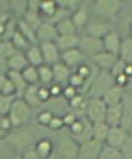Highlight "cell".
Segmentation results:
<instances>
[{"label": "cell", "instance_id": "obj_7", "mask_svg": "<svg viewBox=\"0 0 132 159\" xmlns=\"http://www.w3.org/2000/svg\"><path fill=\"white\" fill-rule=\"evenodd\" d=\"M79 146L77 141L71 136H62L59 139L57 153L62 159H76L78 157Z\"/></svg>", "mask_w": 132, "mask_h": 159}, {"label": "cell", "instance_id": "obj_16", "mask_svg": "<svg viewBox=\"0 0 132 159\" xmlns=\"http://www.w3.org/2000/svg\"><path fill=\"white\" fill-rule=\"evenodd\" d=\"M103 46H104V51L111 52L116 56L119 55L121 44H122V39L120 34L116 30H112L110 33H108L103 39H102Z\"/></svg>", "mask_w": 132, "mask_h": 159}, {"label": "cell", "instance_id": "obj_28", "mask_svg": "<svg viewBox=\"0 0 132 159\" xmlns=\"http://www.w3.org/2000/svg\"><path fill=\"white\" fill-rule=\"evenodd\" d=\"M39 78V84L44 86H50L52 83H54L53 72L52 66L43 64L38 67Z\"/></svg>", "mask_w": 132, "mask_h": 159}, {"label": "cell", "instance_id": "obj_29", "mask_svg": "<svg viewBox=\"0 0 132 159\" xmlns=\"http://www.w3.org/2000/svg\"><path fill=\"white\" fill-rule=\"evenodd\" d=\"M118 57L126 64H132V36L122 40Z\"/></svg>", "mask_w": 132, "mask_h": 159}, {"label": "cell", "instance_id": "obj_50", "mask_svg": "<svg viewBox=\"0 0 132 159\" xmlns=\"http://www.w3.org/2000/svg\"><path fill=\"white\" fill-rule=\"evenodd\" d=\"M79 116L74 112V111H71V112H68L67 114H65L62 118H63V121H64V124L65 125H68L70 126L71 125H72L75 120L78 118Z\"/></svg>", "mask_w": 132, "mask_h": 159}, {"label": "cell", "instance_id": "obj_31", "mask_svg": "<svg viewBox=\"0 0 132 159\" xmlns=\"http://www.w3.org/2000/svg\"><path fill=\"white\" fill-rule=\"evenodd\" d=\"M57 8H58V3L55 1H41L39 3V12L41 15L43 21H46L53 15Z\"/></svg>", "mask_w": 132, "mask_h": 159}, {"label": "cell", "instance_id": "obj_27", "mask_svg": "<svg viewBox=\"0 0 132 159\" xmlns=\"http://www.w3.org/2000/svg\"><path fill=\"white\" fill-rule=\"evenodd\" d=\"M56 27V31L58 36H66V35H74L79 34L77 27L75 26L74 23L72 22L71 17L65 18L62 21L58 22L54 25Z\"/></svg>", "mask_w": 132, "mask_h": 159}, {"label": "cell", "instance_id": "obj_39", "mask_svg": "<svg viewBox=\"0 0 132 159\" xmlns=\"http://www.w3.org/2000/svg\"><path fill=\"white\" fill-rule=\"evenodd\" d=\"M16 52H18V51L14 47L11 39H5L0 42V54L5 57L7 60L12 55H14Z\"/></svg>", "mask_w": 132, "mask_h": 159}, {"label": "cell", "instance_id": "obj_8", "mask_svg": "<svg viewBox=\"0 0 132 159\" xmlns=\"http://www.w3.org/2000/svg\"><path fill=\"white\" fill-rule=\"evenodd\" d=\"M103 148V142L97 140L96 139H90L82 142L79 146L78 158L79 159H98L101 150Z\"/></svg>", "mask_w": 132, "mask_h": 159}, {"label": "cell", "instance_id": "obj_45", "mask_svg": "<svg viewBox=\"0 0 132 159\" xmlns=\"http://www.w3.org/2000/svg\"><path fill=\"white\" fill-rule=\"evenodd\" d=\"M38 95H39V100L44 104L47 101H49L52 98L51 93H50V89L49 86H44V85H39L38 88Z\"/></svg>", "mask_w": 132, "mask_h": 159}, {"label": "cell", "instance_id": "obj_46", "mask_svg": "<svg viewBox=\"0 0 132 159\" xmlns=\"http://www.w3.org/2000/svg\"><path fill=\"white\" fill-rule=\"evenodd\" d=\"M79 92H78V89H76L75 87L70 85V84H67L64 88H63V94L62 96L65 97L66 99H68L69 101L73 98L76 95H78Z\"/></svg>", "mask_w": 132, "mask_h": 159}, {"label": "cell", "instance_id": "obj_34", "mask_svg": "<svg viewBox=\"0 0 132 159\" xmlns=\"http://www.w3.org/2000/svg\"><path fill=\"white\" fill-rule=\"evenodd\" d=\"M11 40L13 43L14 47L17 49V51L21 52H25L32 45L18 30H16V32L13 34Z\"/></svg>", "mask_w": 132, "mask_h": 159}, {"label": "cell", "instance_id": "obj_30", "mask_svg": "<svg viewBox=\"0 0 132 159\" xmlns=\"http://www.w3.org/2000/svg\"><path fill=\"white\" fill-rule=\"evenodd\" d=\"M110 126L105 122H99L92 124V136L98 141L104 142L107 139L108 133L110 131Z\"/></svg>", "mask_w": 132, "mask_h": 159}, {"label": "cell", "instance_id": "obj_55", "mask_svg": "<svg viewBox=\"0 0 132 159\" xmlns=\"http://www.w3.org/2000/svg\"><path fill=\"white\" fill-rule=\"evenodd\" d=\"M130 92H131V91H130ZM131 93H132V92H131Z\"/></svg>", "mask_w": 132, "mask_h": 159}, {"label": "cell", "instance_id": "obj_12", "mask_svg": "<svg viewBox=\"0 0 132 159\" xmlns=\"http://www.w3.org/2000/svg\"><path fill=\"white\" fill-rule=\"evenodd\" d=\"M128 137L129 132L126 131L125 128H123L122 126H113L110 128V131L105 141L107 145L120 150L126 141Z\"/></svg>", "mask_w": 132, "mask_h": 159}, {"label": "cell", "instance_id": "obj_40", "mask_svg": "<svg viewBox=\"0 0 132 159\" xmlns=\"http://www.w3.org/2000/svg\"><path fill=\"white\" fill-rule=\"evenodd\" d=\"M17 97L15 96H6L0 94V115L6 116L8 115L13 101Z\"/></svg>", "mask_w": 132, "mask_h": 159}, {"label": "cell", "instance_id": "obj_14", "mask_svg": "<svg viewBox=\"0 0 132 159\" xmlns=\"http://www.w3.org/2000/svg\"><path fill=\"white\" fill-rule=\"evenodd\" d=\"M121 104L123 109V118L120 126L130 133L132 127V93L130 91H125Z\"/></svg>", "mask_w": 132, "mask_h": 159}, {"label": "cell", "instance_id": "obj_1", "mask_svg": "<svg viewBox=\"0 0 132 159\" xmlns=\"http://www.w3.org/2000/svg\"><path fill=\"white\" fill-rule=\"evenodd\" d=\"M114 79L108 71L98 70L85 83L87 98H102L104 94L114 85Z\"/></svg>", "mask_w": 132, "mask_h": 159}, {"label": "cell", "instance_id": "obj_37", "mask_svg": "<svg viewBox=\"0 0 132 159\" xmlns=\"http://www.w3.org/2000/svg\"><path fill=\"white\" fill-rule=\"evenodd\" d=\"M22 19H24L36 31L39 27V25L43 23V19L39 14V12L33 11H27Z\"/></svg>", "mask_w": 132, "mask_h": 159}, {"label": "cell", "instance_id": "obj_10", "mask_svg": "<svg viewBox=\"0 0 132 159\" xmlns=\"http://www.w3.org/2000/svg\"><path fill=\"white\" fill-rule=\"evenodd\" d=\"M86 58L87 57L82 52L79 48H75L61 52L60 61H62L66 66L72 70L73 68H77L82 64L85 63Z\"/></svg>", "mask_w": 132, "mask_h": 159}, {"label": "cell", "instance_id": "obj_18", "mask_svg": "<svg viewBox=\"0 0 132 159\" xmlns=\"http://www.w3.org/2000/svg\"><path fill=\"white\" fill-rule=\"evenodd\" d=\"M52 72H53V79L54 83L59 84L61 85H67L69 84V80L72 73V70L66 66L62 61H59L52 66Z\"/></svg>", "mask_w": 132, "mask_h": 159}, {"label": "cell", "instance_id": "obj_20", "mask_svg": "<svg viewBox=\"0 0 132 159\" xmlns=\"http://www.w3.org/2000/svg\"><path fill=\"white\" fill-rule=\"evenodd\" d=\"M55 44L58 47L61 52L69 51L71 49H75L79 47L80 42V35H66V36H58L55 39Z\"/></svg>", "mask_w": 132, "mask_h": 159}, {"label": "cell", "instance_id": "obj_36", "mask_svg": "<svg viewBox=\"0 0 132 159\" xmlns=\"http://www.w3.org/2000/svg\"><path fill=\"white\" fill-rule=\"evenodd\" d=\"M10 3V11H12L14 14L13 17L18 19H21L24 17L25 12L27 11V5L28 1H11Z\"/></svg>", "mask_w": 132, "mask_h": 159}, {"label": "cell", "instance_id": "obj_32", "mask_svg": "<svg viewBox=\"0 0 132 159\" xmlns=\"http://www.w3.org/2000/svg\"><path fill=\"white\" fill-rule=\"evenodd\" d=\"M22 75L28 85H40L38 67L28 66L22 71Z\"/></svg>", "mask_w": 132, "mask_h": 159}, {"label": "cell", "instance_id": "obj_17", "mask_svg": "<svg viewBox=\"0 0 132 159\" xmlns=\"http://www.w3.org/2000/svg\"><path fill=\"white\" fill-rule=\"evenodd\" d=\"M36 32L37 39L39 43L46 41H55L58 37L55 25L46 21H43V23L39 25Z\"/></svg>", "mask_w": 132, "mask_h": 159}, {"label": "cell", "instance_id": "obj_44", "mask_svg": "<svg viewBox=\"0 0 132 159\" xmlns=\"http://www.w3.org/2000/svg\"><path fill=\"white\" fill-rule=\"evenodd\" d=\"M123 159H132V135H129L125 144L120 149Z\"/></svg>", "mask_w": 132, "mask_h": 159}, {"label": "cell", "instance_id": "obj_22", "mask_svg": "<svg viewBox=\"0 0 132 159\" xmlns=\"http://www.w3.org/2000/svg\"><path fill=\"white\" fill-rule=\"evenodd\" d=\"M24 53L28 61L29 66L39 67L44 64L42 52L39 44H32Z\"/></svg>", "mask_w": 132, "mask_h": 159}, {"label": "cell", "instance_id": "obj_21", "mask_svg": "<svg viewBox=\"0 0 132 159\" xmlns=\"http://www.w3.org/2000/svg\"><path fill=\"white\" fill-rule=\"evenodd\" d=\"M7 75H8L10 81L11 82V84H13V86L15 88L16 97L17 98H22L24 93L25 92V90L29 86L26 84V82L25 81V79H24V77L22 75V72L9 70Z\"/></svg>", "mask_w": 132, "mask_h": 159}, {"label": "cell", "instance_id": "obj_24", "mask_svg": "<svg viewBox=\"0 0 132 159\" xmlns=\"http://www.w3.org/2000/svg\"><path fill=\"white\" fill-rule=\"evenodd\" d=\"M7 62H8L9 70H12V71L22 72L25 67H27L29 66L25 53L21 52H18L14 55L10 57L7 60Z\"/></svg>", "mask_w": 132, "mask_h": 159}, {"label": "cell", "instance_id": "obj_54", "mask_svg": "<svg viewBox=\"0 0 132 159\" xmlns=\"http://www.w3.org/2000/svg\"><path fill=\"white\" fill-rule=\"evenodd\" d=\"M130 135H132V127H131V130H130Z\"/></svg>", "mask_w": 132, "mask_h": 159}, {"label": "cell", "instance_id": "obj_49", "mask_svg": "<svg viewBox=\"0 0 132 159\" xmlns=\"http://www.w3.org/2000/svg\"><path fill=\"white\" fill-rule=\"evenodd\" d=\"M22 158L23 159H40L39 155L38 154L35 147H31L25 152H22Z\"/></svg>", "mask_w": 132, "mask_h": 159}, {"label": "cell", "instance_id": "obj_38", "mask_svg": "<svg viewBox=\"0 0 132 159\" xmlns=\"http://www.w3.org/2000/svg\"><path fill=\"white\" fill-rule=\"evenodd\" d=\"M98 159H123V156L119 149L106 145L103 146Z\"/></svg>", "mask_w": 132, "mask_h": 159}, {"label": "cell", "instance_id": "obj_41", "mask_svg": "<svg viewBox=\"0 0 132 159\" xmlns=\"http://www.w3.org/2000/svg\"><path fill=\"white\" fill-rule=\"evenodd\" d=\"M13 130L9 117L0 115V139H4Z\"/></svg>", "mask_w": 132, "mask_h": 159}, {"label": "cell", "instance_id": "obj_3", "mask_svg": "<svg viewBox=\"0 0 132 159\" xmlns=\"http://www.w3.org/2000/svg\"><path fill=\"white\" fill-rule=\"evenodd\" d=\"M13 129L27 125L31 117V108L21 98H16L7 115Z\"/></svg>", "mask_w": 132, "mask_h": 159}, {"label": "cell", "instance_id": "obj_23", "mask_svg": "<svg viewBox=\"0 0 132 159\" xmlns=\"http://www.w3.org/2000/svg\"><path fill=\"white\" fill-rule=\"evenodd\" d=\"M125 91V88H122L114 84L104 94V96L102 97V100L105 102L107 106L118 104L122 101Z\"/></svg>", "mask_w": 132, "mask_h": 159}, {"label": "cell", "instance_id": "obj_52", "mask_svg": "<svg viewBox=\"0 0 132 159\" xmlns=\"http://www.w3.org/2000/svg\"><path fill=\"white\" fill-rule=\"evenodd\" d=\"M10 11V3L6 1H0V17L8 13Z\"/></svg>", "mask_w": 132, "mask_h": 159}, {"label": "cell", "instance_id": "obj_6", "mask_svg": "<svg viewBox=\"0 0 132 159\" xmlns=\"http://www.w3.org/2000/svg\"><path fill=\"white\" fill-rule=\"evenodd\" d=\"M78 48L86 57L90 58L104 51V46L101 39H97L85 34L80 35V42Z\"/></svg>", "mask_w": 132, "mask_h": 159}, {"label": "cell", "instance_id": "obj_48", "mask_svg": "<svg viewBox=\"0 0 132 159\" xmlns=\"http://www.w3.org/2000/svg\"><path fill=\"white\" fill-rule=\"evenodd\" d=\"M63 88L64 87H62L61 84H56V83H52L49 86V89H50V93H51L52 98H59V96H62V94H63Z\"/></svg>", "mask_w": 132, "mask_h": 159}, {"label": "cell", "instance_id": "obj_4", "mask_svg": "<svg viewBox=\"0 0 132 159\" xmlns=\"http://www.w3.org/2000/svg\"><path fill=\"white\" fill-rule=\"evenodd\" d=\"M122 9V2L116 0H98L93 5V13L98 19L112 22Z\"/></svg>", "mask_w": 132, "mask_h": 159}, {"label": "cell", "instance_id": "obj_43", "mask_svg": "<svg viewBox=\"0 0 132 159\" xmlns=\"http://www.w3.org/2000/svg\"><path fill=\"white\" fill-rule=\"evenodd\" d=\"M53 116H54V114H53L51 111H49V110H44V111H41L37 115V121H38V123H39V125L48 126Z\"/></svg>", "mask_w": 132, "mask_h": 159}, {"label": "cell", "instance_id": "obj_26", "mask_svg": "<svg viewBox=\"0 0 132 159\" xmlns=\"http://www.w3.org/2000/svg\"><path fill=\"white\" fill-rule=\"evenodd\" d=\"M17 30L31 43V44H39L37 39V32L34 28H32L24 19L17 20Z\"/></svg>", "mask_w": 132, "mask_h": 159}, {"label": "cell", "instance_id": "obj_33", "mask_svg": "<svg viewBox=\"0 0 132 159\" xmlns=\"http://www.w3.org/2000/svg\"><path fill=\"white\" fill-rule=\"evenodd\" d=\"M35 149L40 159H46L52 152V144L50 139H42L36 143Z\"/></svg>", "mask_w": 132, "mask_h": 159}, {"label": "cell", "instance_id": "obj_47", "mask_svg": "<svg viewBox=\"0 0 132 159\" xmlns=\"http://www.w3.org/2000/svg\"><path fill=\"white\" fill-rule=\"evenodd\" d=\"M64 125H65V124H64L63 118L54 115V116L52 117V121L50 122L48 127H50V128L52 129V130H58V129L62 128V126H64Z\"/></svg>", "mask_w": 132, "mask_h": 159}, {"label": "cell", "instance_id": "obj_35", "mask_svg": "<svg viewBox=\"0 0 132 159\" xmlns=\"http://www.w3.org/2000/svg\"><path fill=\"white\" fill-rule=\"evenodd\" d=\"M0 94L16 97L15 88L7 74H0Z\"/></svg>", "mask_w": 132, "mask_h": 159}, {"label": "cell", "instance_id": "obj_9", "mask_svg": "<svg viewBox=\"0 0 132 159\" xmlns=\"http://www.w3.org/2000/svg\"><path fill=\"white\" fill-rule=\"evenodd\" d=\"M112 30L113 29L111 22L97 18V20L89 21L88 25L84 29V34L102 39Z\"/></svg>", "mask_w": 132, "mask_h": 159}, {"label": "cell", "instance_id": "obj_5", "mask_svg": "<svg viewBox=\"0 0 132 159\" xmlns=\"http://www.w3.org/2000/svg\"><path fill=\"white\" fill-rule=\"evenodd\" d=\"M107 107L102 98H88L84 116L92 124L105 122Z\"/></svg>", "mask_w": 132, "mask_h": 159}, {"label": "cell", "instance_id": "obj_51", "mask_svg": "<svg viewBox=\"0 0 132 159\" xmlns=\"http://www.w3.org/2000/svg\"><path fill=\"white\" fill-rule=\"evenodd\" d=\"M9 71L8 62L5 57L0 54V74H7Z\"/></svg>", "mask_w": 132, "mask_h": 159}, {"label": "cell", "instance_id": "obj_13", "mask_svg": "<svg viewBox=\"0 0 132 159\" xmlns=\"http://www.w3.org/2000/svg\"><path fill=\"white\" fill-rule=\"evenodd\" d=\"M118 56L108 52L106 51H102L99 53L94 55L90 59L92 60L93 65L99 70L102 71H108L110 72L116 61L118 60Z\"/></svg>", "mask_w": 132, "mask_h": 159}, {"label": "cell", "instance_id": "obj_19", "mask_svg": "<svg viewBox=\"0 0 132 159\" xmlns=\"http://www.w3.org/2000/svg\"><path fill=\"white\" fill-rule=\"evenodd\" d=\"M123 118V109L121 102L114 105H110L107 107L105 123L110 126H120Z\"/></svg>", "mask_w": 132, "mask_h": 159}, {"label": "cell", "instance_id": "obj_42", "mask_svg": "<svg viewBox=\"0 0 132 159\" xmlns=\"http://www.w3.org/2000/svg\"><path fill=\"white\" fill-rule=\"evenodd\" d=\"M85 80L81 76L79 75L76 71L72 72L71 75V78L69 80V84L70 85L75 87L76 89H80V88H84V84H85Z\"/></svg>", "mask_w": 132, "mask_h": 159}, {"label": "cell", "instance_id": "obj_15", "mask_svg": "<svg viewBox=\"0 0 132 159\" xmlns=\"http://www.w3.org/2000/svg\"><path fill=\"white\" fill-rule=\"evenodd\" d=\"M71 18L78 31L84 29L90 21V11L88 7L82 2L81 5L71 13Z\"/></svg>", "mask_w": 132, "mask_h": 159}, {"label": "cell", "instance_id": "obj_2", "mask_svg": "<svg viewBox=\"0 0 132 159\" xmlns=\"http://www.w3.org/2000/svg\"><path fill=\"white\" fill-rule=\"evenodd\" d=\"M4 140L11 148L22 153L25 150L33 147L34 134L27 126L15 128L4 139Z\"/></svg>", "mask_w": 132, "mask_h": 159}, {"label": "cell", "instance_id": "obj_11", "mask_svg": "<svg viewBox=\"0 0 132 159\" xmlns=\"http://www.w3.org/2000/svg\"><path fill=\"white\" fill-rule=\"evenodd\" d=\"M39 48L42 52L44 64L52 66L55 63L59 62L61 59V52L59 51L58 47L56 46L54 41H46L40 42Z\"/></svg>", "mask_w": 132, "mask_h": 159}, {"label": "cell", "instance_id": "obj_25", "mask_svg": "<svg viewBox=\"0 0 132 159\" xmlns=\"http://www.w3.org/2000/svg\"><path fill=\"white\" fill-rule=\"evenodd\" d=\"M38 88H39V85H29L27 87V89L25 90V92L24 93L23 97L21 98L25 101V103L31 109L38 108V107H40L41 105H43V103L39 98Z\"/></svg>", "mask_w": 132, "mask_h": 159}, {"label": "cell", "instance_id": "obj_53", "mask_svg": "<svg viewBox=\"0 0 132 159\" xmlns=\"http://www.w3.org/2000/svg\"><path fill=\"white\" fill-rule=\"evenodd\" d=\"M46 159H62V158H61L60 155L57 153V152H52Z\"/></svg>", "mask_w": 132, "mask_h": 159}]
</instances>
